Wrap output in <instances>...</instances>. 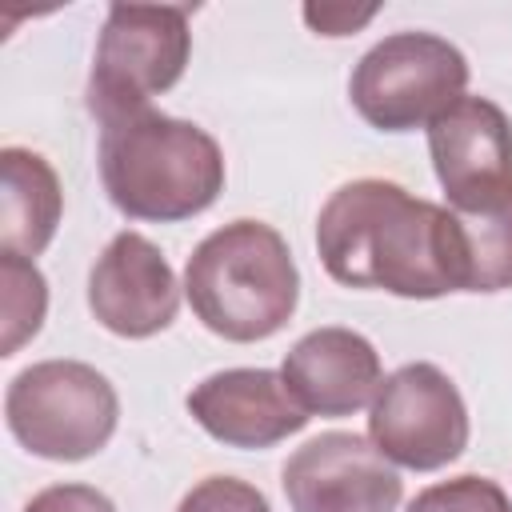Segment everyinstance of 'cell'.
<instances>
[{
    "instance_id": "6da1fadb",
    "label": "cell",
    "mask_w": 512,
    "mask_h": 512,
    "mask_svg": "<svg viewBox=\"0 0 512 512\" xmlns=\"http://www.w3.org/2000/svg\"><path fill=\"white\" fill-rule=\"evenodd\" d=\"M316 252L324 272L348 288L404 300L460 292L452 212L396 180L364 176L340 184L316 216Z\"/></svg>"
},
{
    "instance_id": "7a4b0ae2",
    "label": "cell",
    "mask_w": 512,
    "mask_h": 512,
    "mask_svg": "<svg viewBox=\"0 0 512 512\" xmlns=\"http://www.w3.org/2000/svg\"><path fill=\"white\" fill-rule=\"evenodd\" d=\"M100 180L128 220L176 224L224 192V152L192 120L156 108L100 124Z\"/></svg>"
},
{
    "instance_id": "3957f363",
    "label": "cell",
    "mask_w": 512,
    "mask_h": 512,
    "mask_svg": "<svg viewBox=\"0 0 512 512\" xmlns=\"http://www.w3.org/2000/svg\"><path fill=\"white\" fill-rule=\"evenodd\" d=\"M184 296L208 332L232 344H256L292 320L300 304V268L272 224L232 220L192 248Z\"/></svg>"
},
{
    "instance_id": "277c9868",
    "label": "cell",
    "mask_w": 512,
    "mask_h": 512,
    "mask_svg": "<svg viewBox=\"0 0 512 512\" xmlns=\"http://www.w3.org/2000/svg\"><path fill=\"white\" fill-rule=\"evenodd\" d=\"M4 420L32 456L76 464L112 440L120 396L112 380L84 360H40L12 376Z\"/></svg>"
},
{
    "instance_id": "5b68a950",
    "label": "cell",
    "mask_w": 512,
    "mask_h": 512,
    "mask_svg": "<svg viewBox=\"0 0 512 512\" xmlns=\"http://www.w3.org/2000/svg\"><path fill=\"white\" fill-rule=\"evenodd\" d=\"M188 4H112L96 40L88 72V112L108 124L128 112L152 108V96L168 92L188 60Z\"/></svg>"
},
{
    "instance_id": "8992f818",
    "label": "cell",
    "mask_w": 512,
    "mask_h": 512,
    "mask_svg": "<svg viewBox=\"0 0 512 512\" xmlns=\"http://www.w3.org/2000/svg\"><path fill=\"white\" fill-rule=\"evenodd\" d=\"M468 88V60L436 32H392L376 40L348 76L352 108L380 132L432 124Z\"/></svg>"
},
{
    "instance_id": "52a82bcc",
    "label": "cell",
    "mask_w": 512,
    "mask_h": 512,
    "mask_svg": "<svg viewBox=\"0 0 512 512\" xmlns=\"http://www.w3.org/2000/svg\"><path fill=\"white\" fill-rule=\"evenodd\" d=\"M376 452L412 472H436L468 448V408L448 372L428 360L400 364L380 380L368 412Z\"/></svg>"
},
{
    "instance_id": "ba28073f",
    "label": "cell",
    "mask_w": 512,
    "mask_h": 512,
    "mask_svg": "<svg viewBox=\"0 0 512 512\" xmlns=\"http://www.w3.org/2000/svg\"><path fill=\"white\" fill-rule=\"evenodd\" d=\"M428 152L452 212L512 204V120L484 96H460L428 124Z\"/></svg>"
},
{
    "instance_id": "9c48e42d",
    "label": "cell",
    "mask_w": 512,
    "mask_h": 512,
    "mask_svg": "<svg viewBox=\"0 0 512 512\" xmlns=\"http://www.w3.org/2000/svg\"><path fill=\"white\" fill-rule=\"evenodd\" d=\"M280 484L292 512H396L404 496L392 460L356 432H320L300 444Z\"/></svg>"
},
{
    "instance_id": "30bf717a",
    "label": "cell",
    "mask_w": 512,
    "mask_h": 512,
    "mask_svg": "<svg viewBox=\"0 0 512 512\" xmlns=\"http://www.w3.org/2000/svg\"><path fill=\"white\" fill-rule=\"evenodd\" d=\"M88 308L112 336L148 340L176 320L180 284L148 236L116 232L88 272Z\"/></svg>"
},
{
    "instance_id": "8fae6325",
    "label": "cell",
    "mask_w": 512,
    "mask_h": 512,
    "mask_svg": "<svg viewBox=\"0 0 512 512\" xmlns=\"http://www.w3.org/2000/svg\"><path fill=\"white\" fill-rule=\"evenodd\" d=\"M192 420L228 448H272L308 424V412L272 368H224L188 392Z\"/></svg>"
},
{
    "instance_id": "7c38bea8",
    "label": "cell",
    "mask_w": 512,
    "mask_h": 512,
    "mask_svg": "<svg viewBox=\"0 0 512 512\" xmlns=\"http://www.w3.org/2000/svg\"><path fill=\"white\" fill-rule=\"evenodd\" d=\"M280 376L308 416H352L376 396L384 380L372 340L336 324L300 336L288 348Z\"/></svg>"
},
{
    "instance_id": "4fadbf2b",
    "label": "cell",
    "mask_w": 512,
    "mask_h": 512,
    "mask_svg": "<svg viewBox=\"0 0 512 512\" xmlns=\"http://www.w3.org/2000/svg\"><path fill=\"white\" fill-rule=\"evenodd\" d=\"M0 180H4L0 252H16L24 260H36L60 228V212H64L60 180L40 152L16 148V144H8L0 152Z\"/></svg>"
},
{
    "instance_id": "5bb4252c",
    "label": "cell",
    "mask_w": 512,
    "mask_h": 512,
    "mask_svg": "<svg viewBox=\"0 0 512 512\" xmlns=\"http://www.w3.org/2000/svg\"><path fill=\"white\" fill-rule=\"evenodd\" d=\"M452 212V208H448ZM460 292L512 288V204L496 212H452Z\"/></svg>"
},
{
    "instance_id": "9a60e30c",
    "label": "cell",
    "mask_w": 512,
    "mask_h": 512,
    "mask_svg": "<svg viewBox=\"0 0 512 512\" xmlns=\"http://www.w3.org/2000/svg\"><path fill=\"white\" fill-rule=\"evenodd\" d=\"M0 284H4V340L0 356H16L20 344H28L48 312V284L36 268V260H24L16 252H0Z\"/></svg>"
},
{
    "instance_id": "2e32d148",
    "label": "cell",
    "mask_w": 512,
    "mask_h": 512,
    "mask_svg": "<svg viewBox=\"0 0 512 512\" xmlns=\"http://www.w3.org/2000/svg\"><path fill=\"white\" fill-rule=\"evenodd\" d=\"M408 512H512V500L496 480L464 472V476H452L444 484L416 492Z\"/></svg>"
},
{
    "instance_id": "e0dca14e",
    "label": "cell",
    "mask_w": 512,
    "mask_h": 512,
    "mask_svg": "<svg viewBox=\"0 0 512 512\" xmlns=\"http://www.w3.org/2000/svg\"><path fill=\"white\" fill-rule=\"evenodd\" d=\"M176 512H272V508L256 484L236 476H208L192 484V492H184Z\"/></svg>"
},
{
    "instance_id": "ac0fdd59",
    "label": "cell",
    "mask_w": 512,
    "mask_h": 512,
    "mask_svg": "<svg viewBox=\"0 0 512 512\" xmlns=\"http://www.w3.org/2000/svg\"><path fill=\"white\" fill-rule=\"evenodd\" d=\"M24 512H116V504L92 484H52L36 492Z\"/></svg>"
},
{
    "instance_id": "d6986e66",
    "label": "cell",
    "mask_w": 512,
    "mask_h": 512,
    "mask_svg": "<svg viewBox=\"0 0 512 512\" xmlns=\"http://www.w3.org/2000/svg\"><path fill=\"white\" fill-rule=\"evenodd\" d=\"M376 16V4L368 8H352V4H304V20L316 36H348L360 24H368Z\"/></svg>"
}]
</instances>
